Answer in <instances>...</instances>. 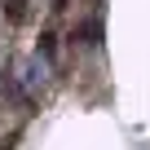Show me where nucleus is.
Here are the masks:
<instances>
[{
    "label": "nucleus",
    "instance_id": "nucleus-2",
    "mask_svg": "<svg viewBox=\"0 0 150 150\" xmlns=\"http://www.w3.org/2000/svg\"><path fill=\"white\" fill-rule=\"evenodd\" d=\"M35 53H40V57H53V53H57V35H49V31H44V35H40V44H35Z\"/></svg>",
    "mask_w": 150,
    "mask_h": 150
},
{
    "label": "nucleus",
    "instance_id": "nucleus-1",
    "mask_svg": "<svg viewBox=\"0 0 150 150\" xmlns=\"http://www.w3.org/2000/svg\"><path fill=\"white\" fill-rule=\"evenodd\" d=\"M80 35H84L88 49H97V44H102V18H88V22L80 27Z\"/></svg>",
    "mask_w": 150,
    "mask_h": 150
},
{
    "label": "nucleus",
    "instance_id": "nucleus-3",
    "mask_svg": "<svg viewBox=\"0 0 150 150\" xmlns=\"http://www.w3.org/2000/svg\"><path fill=\"white\" fill-rule=\"evenodd\" d=\"M5 5H9V18H13V22L27 13V0H5Z\"/></svg>",
    "mask_w": 150,
    "mask_h": 150
}]
</instances>
